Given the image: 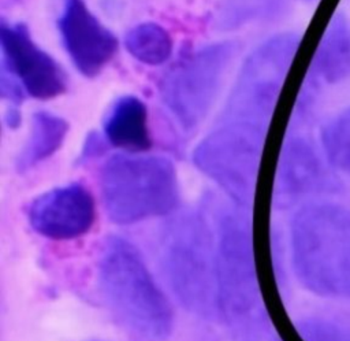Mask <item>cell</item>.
I'll return each instance as SVG.
<instances>
[{
    "instance_id": "obj_1",
    "label": "cell",
    "mask_w": 350,
    "mask_h": 341,
    "mask_svg": "<svg viewBox=\"0 0 350 341\" xmlns=\"http://www.w3.org/2000/svg\"><path fill=\"white\" fill-rule=\"evenodd\" d=\"M97 286L109 315L131 341H168L172 307L139 251L126 238L111 236L104 241Z\"/></svg>"
},
{
    "instance_id": "obj_2",
    "label": "cell",
    "mask_w": 350,
    "mask_h": 341,
    "mask_svg": "<svg viewBox=\"0 0 350 341\" xmlns=\"http://www.w3.org/2000/svg\"><path fill=\"white\" fill-rule=\"evenodd\" d=\"M212 223L216 237L217 315L238 341H258L265 314L258 288L252 226L245 208L217 204Z\"/></svg>"
},
{
    "instance_id": "obj_3",
    "label": "cell",
    "mask_w": 350,
    "mask_h": 341,
    "mask_svg": "<svg viewBox=\"0 0 350 341\" xmlns=\"http://www.w3.org/2000/svg\"><path fill=\"white\" fill-rule=\"evenodd\" d=\"M291 262L312 293L350 299V210L332 201H308L290 223Z\"/></svg>"
},
{
    "instance_id": "obj_4",
    "label": "cell",
    "mask_w": 350,
    "mask_h": 341,
    "mask_svg": "<svg viewBox=\"0 0 350 341\" xmlns=\"http://www.w3.org/2000/svg\"><path fill=\"white\" fill-rule=\"evenodd\" d=\"M160 264L178 301L202 319L217 315L216 237L212 220L201 212H182L160 238Z\"/></svg>"
},
{
    "instance_id": "obj_5",
    "label": "cell",
    "mask_w": 350,
    "mask_h": 341,
    "mask_svg": "<svg viewBox=\"0 0 350 341\" xmlns=\"http://www.w3.org/2000/svg\"><path fill=\"white\" fill-rule=\"evenodd\" d=\"M100 189L108 218L119 225L168 215L179 201L176 168L160 155L111 156L101 167Z\"/></svg>"
},
{
    "instance_id": "obj_6",
    "label": "cell",
    "mask_w": 350,
    "mask_h": 341,
    "mask_svg": "<svg viewBox=\"0 0 350 341\" xmlns=\"http://www.w3.org/2000/svg\"><path fill=\"white\" fill-rule=\"evenodd\" d=\"M299 41V33L286 31L258 44L243 60L219 122H232L268 131Z\"/></svg>"
},
{
    "instance_id": "obj_7",
    "label": "cell",
    "mask_w": 350,
    "mask_h": 341,
    "mask_svg": "<svg viewBox=\"0 0 350 341\" xmlns=\"http://www.w3.org/2000/svg\"><path fill=\"white\" fill-rule=\"evenodd\" d=\"M235 53L234 41L206 44L178 59L161 77V101L185 130L201 125L211 112Z\"/></svg>"
},
{
    "instance_id": "obj_8",
    "label": "cell",
    "mask_w": 350,
    "mask_h": 341,
    "mask_svg": "<svg viewBox=\"0 0 350 341\" xmlns=\"http://www.w3.org/2000/svg\"><path fill=\"white\" fill-rule=\"evenodd\" d=\"M265 136L250 126L217 122L193 149V163L231 203L246 210L254 199Z\"/></svg>"
},
{
    "instance_id": "obj_9",
    "label": "cell",
    "mask_w": 350,
    "mask_h": 341,
    "mask_svg": "<svg viewBox=\"0 0 350 341\" xmlns=\"http://www.w3.org/2000/svg\"><path fill=\"white\" fill-rule=\"evenodd\" d=\"M338 177L327 163L319 141L291 133L280 149L272 203L283 210L319 194L334 193L340 188Z\"/></svg>"
},
{
    "instance_id": "obj_10",
    "label": "cell",
    "mask_w": 350,
    "mask_h": 341,
    "mask_svg": "<svg viewBox=\"0 0 350 341\" xmlns=\"http://www.w3.org/2000/svg\"><path fill=\"white\" fill-rule=\"evenodd\" d=\"M0 42L3 70L10 73L36 99H52L66 90V74L60 64L31 38L23 23H1Z\"/></svg>"
},
{
    "instance_id": "obj_11",
    "label": "cell",
    "mask_w": 350,
    "mask_h": 341,
    "mask_svg": "<svg viewBox=\"0 0 350 341\" xmlns=\"http://www.w3.org/2000/svg\"><path fill=\"white\" fill-rule=\"evenodd\" d=\"M26 215L37 234L55 241H67L92 229L96 220V203L86 186L74 182L37 196L29 204Z\"/></svg>"
},
{
    "instance_id": "obj_12",
    "label": "cell",
    "mask_w": 350,
    "mask_h": 341,
    "mask_svg": "<svg viewBox=\"0 0 350 341\" xmlns=\"http://www.w3.org/2000/svg\"><path fill=\"white\" fill-rule=\"evenodd\" d=\"M64 49L85 77L97 75L113 58L118 38L86 7L83 0H64L57 19Z\"/></svg>"
},
{
    "instance_id": "obj_13",
    "label": "cell",
    "mask_w": 350,
    "mask_h": 341,
    "mask_svg": "<svg viewBox=\"0 0 350 341\" xmlns=\"http://www.w3.org/2000/svg\"><path fill=\"white\" fill-rule=\"evenodd\" d=\"M304 89L312 94L350 79V15L336 11L312 58Z\"/></svg>"
},
{
    "instance_id": "obj_14",
    "label": "cell",
    "mask_w": 350,
    "mask_h": 341,
    "mask_svg": "<svg viewBox=\"0 0 350 341\" xmlns=\"http://www.w3.org/2000/svg\"><path fill=\"white\" fill-rule=\"evenodd\" d=\"M103 130L105 140L124 152L138 153L152 145L146 105L134 94L122 96L112 103L104 118Z\"/></svg>"
},
{
    "instance_id": "obj_15",
    "label": "cell",
    "mask_w": 350,
    "mask_h": 341,
    "mask_svg": "<svg viewBox=\"0 0 350 341\" xmlns=\"http://www.w3.org/2000/svg\"><path fill=\"white\" fill-rule=\"evenodd\" d=\"M68 122L49 111H37L31 116L30 131L16 156V170L23 173L51 157L63 144Z\"/></svg>"
},
{
    "instance_id": "obj_16",
    "label": "cell",
    "mask_w": 350,
    "mask_h": 341,
    "mask_svg": "<svg viewBox=\"0 0 350 341\" xmlns=\"http://www.w3.org/2000/svg\"><path fill=\"white\" fill-rule=\"evenodd\" d=\"M317 141L329 167L350 177V103L321 123Z\"/></svg>"
},
{
    "instance_id": "obj_17",
    "label": "cell",
    "mask_w": 350,
    "mask_h": 341,
    "mask_svg": "<svg viewBox=\"0 0 350 341\" xmlns=\"http://www.w3.org/2000/svg\"><path fill=\"white\" fill-rule=\"evenodd\" d=\"M124 48L141 63L159 66L172 53V38L167 29L154 22H141L124 34Z\"/></svg>"
},
{
    "instance_id": "obj_18",
    "label": "cell",
    "mask_w": 350,
    "mask_h": 341,
    "mask_svg": "<svg viewBox=\"0 0 350 341\" xmlns=\"http://www.w3.org/2000/svg\"><path fill=\"white\" fill-rule=\"evenodd\" d=\"M287 0H227L219 12L220 23L228 27L242 25L243 22L261 15H269L279 11Z\"/></svg>"
},
{
    "instance_id": "obj_19",
    "label": "cell",
    "mask_w": 350,
    "mask_h": 341,
    "mask_svg": "<svg viewBox=\"0 0 350 341\" xmlns=\"http://www.w3.org/2000/svg\"><path fill=\"white\" fill-rule=\"evenodd\" d=\"M297 331L304 341H350V333L321 318H306L297 323Z\"/></svg>"
},
{
    "instance_id": "obj_20",
    "label": "cell",
    "mask_w": 350,
    "mask_h": 341,
    "mask_svg": "<svg viewBox=\"0 0 350 341\" xmlns=\"http://www.w3.org/2000/svg\"><path fill=\"white\" fill-rule=\"evenodd\" d=\"M104 148H103V141L100 137L92 134L89 138H88V142L85 145V151L82 153V157H92V156H96V153L101 152Z\"/></svg>"
},
{
    "instance_id": "obj_21",
    "label": "cell",
    "mask_w": 350,
    "mask_h": 341,
    "mask_svg": "<svg viewBox=\"0 0 350 341\" xmlns=\"http://www.w3.org/2000/svg\"><path fill=\"white\" fill-rule=\"evenodd\" d=\"M5 123L10 127H12V129L19 126V123H21V114H19V111L15 110V108H10L7 111V115H5Z\"/></svg>"
}]
</instances>
